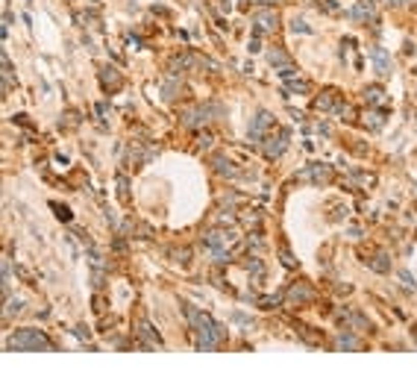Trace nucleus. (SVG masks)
Wrapping results in <instances>:
<instances>
[{
    "instance_id": "a211bd4d",
    "label": "nucleus",
    "mask_w": 417,
    "mask_h": 388,
    "mask_svg": "<svg viewBox=\"0 0 417 388\" xmlns=\"http://www.w3.org/2000/svg\"><path fill=\"white\" fill-rule=\"evenodd\" d=\"M364 94H367V100H373V103H376V100L382 97V92H379V88H367Z\"/></svg>"
},
{
    "instance_id": "6ab92c4d",
    "label": "nucleus",
    "mask_w": 417,
    "mask_h": 388,
    "mask_svg": "<svg viewBox=\"0 0 417 388\" xmlns=\"http://www.w3.org/2000/svg\"><path fill=\"white\" fill-rule=\"evenodd\" d=\"M282 262H285L288 268H294V259H291V253H288V250H282Z\"/></svg>"
},
{
    "instance_id": "2eb2a0df",
    "label": "nucleus",
    "mask_w": 417,
    "mask_h": 388,
    "mask_svg": "<svg viewBox=\"0 0 417 388\" xmlns=\"http://www.w3.org/2000/svg\"><path fill=\"white\" fill-rule=\"evenodd\" d=\"M285 88H288V92H306L309 85H306V82H303V80H294V82H288Z\"/></svg>"
},
{
    "instance_id": "f8f14e48",
    "label": "nucleus",
    "mask_w": 417,
    "mask_h": 388,
    "mask_svg": "<svg viewBox=\"0 0 417 388\" xmlns=\"http://www.w3.org/2000/svg\"><path fill=\"white\" fill-rule=\"evenodd\" d=\"M370 265H373V270H379V273H385V270L391 268V265H388V256H385V253H379V256L373 259Z\"/></svg>"
},
{
    "instance_id": "39448f33",
    "label": "nucleus",
    "mask_w": 417,
    "mask_h": 388,
    "mask_svg": "<svg viewBox=\"0 0 417 388\" xmlns=\"http://www.w3.org/2000/svg\"><path fill=\"white\" fill-rule=\"evenodd\" d=\"M271 124H274V118H271V112H259V115H256V121H253V127H250V139H262L264 135V129L271 127Z\"/></svg>"
},
{
    "instance_id": "7ed1b4c3",
    "label": "nucleus",
    "mask_w": 417,
    "mask_h": 388,
    "mask_svg": "<svg viewBox=\"0 0 417 388\" xmlns=\"http://www.w3.org/2000/svg\"><path fill=\"white\" fill-rule=\"evenodd\" d=\"M285 144H288V129H279V135H271V139H267V144H264V156H267V159L282 156Z\"/></svg>"
},
{
    "instance_id": "f03ea898",
    "label": "nucleus",
    "mask_w": 417,
    "mask_h": 388,
    "mask_svg": "<svg viewBox=\"0 0 417 388\" xmlns=\"http://www.w3.org/2000/svg\"><path fill=\"white\" fill-rule=\"evenodd\" d=\"M9 347L18 350H50L53 344L41 329H18L15 335H9Z\"/></svg>"
},
{
    "instance_id": "20e7f679",
    "label": "nucleus",
    "mask_w": 417,
    "mask_h": 388,
    "mask_svg": "<svg viewBox=\"0 0 417 388\" xmlns=\"http://www.w3.org/2000/svg\"><path fill=\"white\" fill-rule=\"evenodd\" d=\"M300 176H303V179H314L317 186H323V182H329V179H332V171H329L326 165H311L309 171H303Z\"/></svg>"
},
{
    "instance_id": "dca6fc26",
    "label": "nucleus",
    "mask_w": 417,
    "mask_h": 388,
    "mask_svg": "<svg viewBox=\"0 0 417 388\" xmlns=\"http://www.w3.org/2000/svg\"><path fill=\"white\" fill-rule=\"evenodd\" d=\"M291 30H294V33H309V24H306V21H300V18H294Z\"/></svg>"
},
{
    "instance_id": "6e6552de",
    "label": "nucleus",
    "mask_w": 417,
    "mask_h": 388,
    "mask_svg": "<svg viewBox=\"0 0 417 388\" xmlns=\"http://www.w3.org/2000/svg\"><path fill=\"white\" fill-rule=\"evenodd\" d=\"M370 56H373V62H376V71H379V74H388L391 62H388V53H385V47L373 44V47H370Z\"/></svg>"
},
{
    "instance_id": "0eeeda50",
    "label": "nucleus",
    "mask_w": 417,
    "mask_h": 388,
    "mask_svg": "<svg viewBox=\"0 0 417 388\" xmlns=\"http://www.w3.org/2000/svg\"><path fill=\"white\" fill-rule=\"evenodd\" d=\"M288 300H291V303H311V300H314V291H311L309 285L300 282V285H294V288L288 291Z\"/></svg>"
},
{
    "instance_id": "4468645a",
    "label": "nucleus",
    "mask_w": 417,
    "mask_h": 388,
    "mask_svg": "<svg viewBox=\"0 0 417 388\" xmlns=\"http://www.w3.org/2000/svg\"><path fill=\"white\" fill-rule=\"evenodd\" d=\"M21 306H24L21 300H9V306H6V317H12L15 312H21Z\"/></svg>"
},
{
    "instance_id": "f3484780",
    "label": "nucleus",
    "mask_w": 417,
    "mask_h": 388,
    "mask_svg": "<svg viewBox=\"0 0 417 388\" xmlns=\"http://www.w3.org/2000/svg\"><path fill=\"white\" fill-rule=\"evenodd\" d=\"M53 209H56V215H59L62 221H71V212L65 209V206H59V203H53Z\"/></svg>"
},
{
    "instance_id": "9b49d317",
    "label": "nucleus",
    "mask_w": 417,
    "mask_h": 388,
    "mask_svg": "<svg viewBox=\"0 0 417 388\" xmlns=\"http://www.w3.org/2000/svg\"><path fill=\"white\" fill-rule=\"evenodd\" d=\"M267 62L271 65H279V68H288L291 62H288V56L282 53V50H274V53H267Z\"/></svg>"
},
{
    "instance_id": "f257e3e1",
    "label": "nucleus",
    "mask_w": 417,
    "mask_h": 388,
    "mask_svg": "<svg viewBox=\"0 0 417 388\" xmlns=\"http://www.w3.org/2000/svg\"><path fill=\"white\" fill-rule=\"evenodd\" d=\"M185 315H188V324L194 327V332H197V347H200V350H215L217 344L224 341V329L217 327L209 315L197 312L194 306H185Z\"/></svg>"
},
{
    "instance_id": "9d476101",
    "label": "nucleus",
    "mask_w": 417,
    "mask_h": 388,
    "mask_svg": "<svg viewBox=\"0 0 417 388\" xmlns=\"http://www.w3.org/2000/svg\"><path fill=\"white\" fill-rule=\"evenodd\" d=\"M103 85H106V88H118V85H120V74L115 68H106V71H103Z\"/></svg>"
},
{
    "instance_id": "aec40b11",
    "label": "nucleus",
    "mask_w": 417,
    "mask_h": 388,
    "mask_svg": "<svg viewBox=\"0 0 417 388\" xmlns=\"http://www.w3.org/2000/svg\"><path fill=\"white\" fill-rule=\"evenodd\" d=\"M385 3H391V6H405L408 0H385Z\"/></svg>"
},
{
    "instance_id": "423d86ee",
    "label": "nucleus",
    "mask_w": 417,
    "mask_h": 388,
    "mask_svg": "<svg viewBox=\"0 0 417 388\" xmlns=\"http://www.w3.org/2000/svg\"><path fill=\"white\" fill-rule=\"evenodd\" d=\"M350 18L353 21H370L373 18V0H358L356 6L350 9Z\"/></svg>"
},
{
    "instance_id": "1a4fd4ad",
    "label": "nucleus",
    "mask_w": 417,
    "mask_h": 388,
    "mask_svg": "<svg viewBox=\"0 0 417 388\" xmlns=\"http://www.w3.org/2000/svg\"><path fill=\"white\" fill-rule=\"evenodd\" d=\"M256 24H259L256 35L264 33V30H274V27H276V15H274V12H256Z\"/></svg>"
},
{
    "instance_id": "ddd939ff",
    "label": "nucleus",
    "mask_w": 417,
    "mask_h": 388,
    "mask_svg": "<svg viewBox=\"0 0 417 388\" xmlns=\"http://www.w3.org/2000/svg\"><path fill=\"white\" fill-rule=\"evenodd\" d=\"M338 347H341V350H356L358 341L353 338V335H341V338H338Z\"/></svg>"
}]
</instances>
